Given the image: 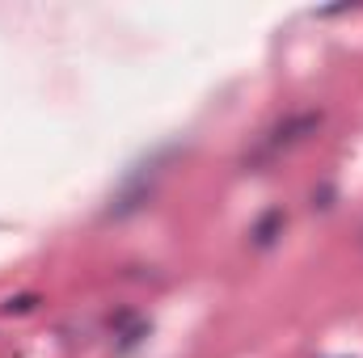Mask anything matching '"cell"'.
Instances as JSON below:
<instances>
[{"mask_svg": "<svg viewBox=\"0 0 363 358\" xmlns=\"http://www.w3.org/2000/svg\"><path fill=\"white\" fill-rule=\"evenodd\" d=\"M321 122H325V114H321V110H300V114H287L283 122H274L271 131H267L262 152H258L254 161H267V156H279V152H287V148L304 144L308 135H317V127H321Z\"/></svg>", "mask_w": 363, "mask_h": 358, "instance_id": "cell-1", "label": "cell"}, {"mask_svg": "<svg viewBox=\"0 0 363 358\" xmlns=\"http://www.w3.org/2000/svg\"><path fill=\"white\" fill-rule=\"evenodd\" d=\"M283 228H287V211H283V207H267V211L250 224V245H254L258 253H267V249L279 245Z\"/></svg>", "mask_w": 363, "mask_h": 358, "instance_id": "cell-2", "label": "cell"}, {"mask_svg": "<svg viewBox=\"0 0 363 358\" xmlns=\"http://www.w3.org/2000/svg\"><path fill=\"white\" fill-rule=\"evenodd\" d=\"M110 329H114V346H118V354H131L148 333H152V325L144 321V316H135V312H118V316H110Z\"/></svg>", "mask_w": 363, "mask_h": 358, "instance_id": "cell-3", "label": "cell"}, {"mask_svg": "<svg viewBox=\"0 0 363 358\" xmlns=\"http://www.w3.org/2000/svg\"><path fill=\"white\" fill-rule=\"evenodd\" d=\"M38 304H43V295H34V291H26V295H9V299L0 304V316H30Z\"/></svg>", "mask_w": 363, "mask_h": 358, "instance_id": "cell-4", "label": "cell"}, {"mask_svg": "<svg viewBox=\"0 0 363 358\" xmlns=\"http://www.w3.org/2000/svg\"><path fill=\"white\" fill-rule=\"evenodd\" d=\"M313 207L330 211V207H334V185H321V190H313Z\"/></svg>", "mask_w": 363, "mask_h": 358, "instance_id": "cell-5", "label": "cell"}]
</instances>
